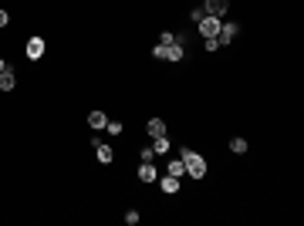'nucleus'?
Here are the masks:
<instances>
[{
    "instance_id": "nucleus-3",
    "label": "nucleus",
    "mask_w": 304,
    "mask_h": 226,
    "mask_svg": "<svg viewBox=\"0 0 304 226\" xmlns=\"http://www.w3.org/2000/svg\"><path fill=\"white\" fill-rule=\"evenodd\" d=\"M159 47H162V44H159ZM183 57H186V47H183L179 38L172 41L169 47H162V61H183Z\"/></svg>"
},
{
    "instance_id": "nucleus-1",
    "label": "nucleus",
    "mask_w": 304,
    "mask_h": 226,
    "mask_svg": "<svg viewBox=\"0 0 304 226\" xmlns=\"http://www.w3.org/2000/svg\"><path fill=\"white\" fill-rule=\"evenodd\" d=\"M183 162H186V172H190L193 179H203V176H206V159H203L200 152L183 149Z\"/></svg>"
},
{
    "instance_id": "nucleus-15",
    "label": "nucleus",
    "mask_w": 304,
    "mask_h": 226,
    "mask_svg": "<svg viewBox=\"0 0 304 226\" xmlns=\"http://www.w3.org/2000/svg\"><path fill=\"white\" fill-rule=\"evenodd\" d=\"M152 152H155V155H166V152H169V138H166V135H159V138L152 142Z\"/></svg>"
},
{
    "instance_id": "nucleus-19",
    "label": "nucleus",
    "mask_w": 304,
    "mask_h": 226,
    "mask_svg": "<svg viewBox=\"0 0 304 226\" xmlns=\"http://www.w3.org/2000/svg\"><path fill=\"white\" fill-rule=\"evenodd\" d=\"M105 129H108V135H122V122H108Z\"/></svg>"
},
{
    "instance_id": "nucleus-4",
    "label": "nucleus",
    "mask_w": 304,
    "mask_h": 226,
    "mask_svg": "<svg viewBox=\"0 0 304 226\" xmlns=\"http://www.w3.org/2000/svg\"><path fill=\"white\" fill-rule=\"evenodd\" d=\"M237 34H240V24H223V27H220V34H216V41H220V44H233Z\"/></svg>"
},
{
    "instance_id": "nucleus-21",
    "label": "nucleus",
    "mask_w": 304,
    "mask_h": 226,
    "mask_svg": "<svg viewBox=\"0 0 304 226\" xmlns=\"http://www.w3.org/2000/svg\"><path fill=\"white\" fill-rule=\"evenodd\" d=\"M7 20H10V14H7V10H0V27H3Z\"/></svg>"
},
{
    "instance_id": "nucleus-9",
    "label": "nucleus",
    "mask_w": 304,
    "mask_h": 226,
    "mask_svg": "<svg viewBox=\"0 0 304 226\" xmlns=\"http://www.w3.org/2000/svg\"><path fill=\"white\" fill-rule=\"evenodd\" d=\"M155 179H159V169L152 162H142L139 166V182H155Z\"/></svg>"
},
{
    "instance_id": "nucleus-16",
    "label": "nucleus",
    "mask_w": 304,
    "mask_h": 226,
    "mask_svg": "<svg viewBox=\"0 0 304 226\" xmlns=\"http://www.w3.org/2000/svg\"><path fill=\"white\" fill-rule=\"evenodd\" d=\"M190 17H193V24H200V20L206 17V10H203V3H200V7H193V10H190Z\"/></svg>"
},
{
    "instance_id": "nucleus-14",
    "label": "nucleus",
    "mask_w": 304,
    "mask_h": 226,
    "mask_svg": "<svg viewBox=\"0 0 304 226\" xmlns=\"http://www.w3.org/2000/svg\"><path fill=\"white\" fill-rule=\"evenodd\" d=\"M183 172H186V162H183V159H179V162H166V176H176V179H179Z\"/></svg>"
},
{
    "instance_id": "nucleus-10",
    "label": "nucleus",
    "mask_w": 304,
    "mask_h": 226,
    "mask_svg": "<svg viewBox=\"0 0 304 226\" xmlns=\"http://www.w3.org/2000/svg\"><path fill=\"white\" fill-rule=\"evenodd\" d=\"M146 129H149L152 138H159V135H166V122H162V118H149V125H146Z\"/></svg>"
},
{
    "instance_id": "nucleus-22",
    "label": "nucleus",
    "mask_w": 304,
    "mask_h": 226,
    "mask_svg": "<svg viewBox=\"0 0 304 226\" xmlns=\"http://www.w3.org/2000/svg\"><path fill=\"white\" fill-rule=\"evenodd\" d=\"M3 71H7V61H3V57H0V75H3Z\"/></svg>"
},
{
    "instance_id": "nucleus-11",
    "label": "nucleus",
    "mask_w": 304,
    "mask_h": 226,
    "mask_svg": "<svg viewBox=\"0 0 304 226\" xmlns=\"http://www.w3.org/2000/svg\"><path fill=\"white\" fill-rule=\"evenodd\" d=\"M159 186H162V192H179V179H176V176H162V179H159Z\"/></svg>"
},
{
    "instance_id": "nucleus-5",
    "label": "nucleus",
    "mask_w": 304,
    "mask_h": 226,
    "mask_svg": "<svg viewBox=\"0 0 304 226\" xmlns=\"http://www.w3.org/2000/svg\"><path fill=\"white\" fill-rule=\"evenodd\" d=\"M230 7V0H203V10L206 14H213V17H223Z\"/></svg>"
},
{
    "instance_id": "nucleus-7",
    "label": "nucleus",
    "mask_w": 304,
    "mask_h": 226,
    "mask_svg": "<svg viewBox=\"0 0 304 226\" xmlns=\"http://www.w3.org/2000/svg\"><path fill=\"white\" fill-rule=\"evenodd\" d=\"M92 145H95V155H98V162H101V166H108V162L115 159V152L108 149L105 142H98V138H92Z\"/></svg>"
},
{
    "instance_id": "nucleus-20",
    "label": "nucleus",
    "mask_w": 304,
    "mask_h": 226,
    "mask_svg": "<svg viewBox=\"0 0 304 226\" xmlns=\"http://www.w3.org/2000/svg\"><path fill=\"white\" fill-rule=\"evenodd\" d=\"M125 223H129V226L139 223V213H135V209H129V213H125Z\"/></svg>"
},
{
    "instance_id": "nucleus-17",
    "label": "nucleus",
    "mask_w": 304,
    "mask_h": 226,
    "mask_svg": "<svg viewBox=\"0 0 304 226\" xmlns=\"http://www.w3.org/2000/svg\"><path fill=\"white\" fill-rule=\"evenodd\" d=\"M203 47H206L209 54H216V47H220V41H216V38H203Z\"/></svg>"
},
{
    "instance_id": "nucleus-18",
    "label": "nucleus",
    "mask_w": 304,
    "mask_h": 226,
    "mask_svg": "<svg viewBox=\"0 0 304 226\" xmlns=\"http://www.w3.org/2000/svg\"><path fill=\"white\" fill-rule=\"evenodd\" d=\"M172 41H176V34H172V31H162V34H159V44H162V47H169Z\"/></svg>"
},
{
    "instance_id": "nucleus-2",
    "label": "nucleus",
    "mask_w": 304,
    "mask_h": 226,
    "mask_svg": "<svg viewBox=\"0 0 304 226\" xmlns=\"http://www.w3.org/2000/svg\"><path fill=\"white\" fill-rule=\"evenodd\" d=\"M220 27H223V20L213 17V14H206V17L200 20V34H203V38H216V34H220Z\"/></svg>"
},
{
    "instance_id": "nucleus-6",
    "label": "nucleus",
    "mask_w": 304,
    "mask_h": 226,
    "mask_svg": "<svg viewBox=\"0 0 304 226\" xmlns=\"http://www.w3.org/2000/svg\"><path fill=\"white\" fill-rule=\"evenodd\" d=\"M44 57V38H31L27 41V61H41Z\"/></svg>"
},
{
    "instance_id": "nucleus-12",
    "label": "nucleus",
    "mask_w": 304,
    "mask_h": 226,
    "mask_svg": "<svg viewBox=\"0 0 304 226\" xmlns=\"http://www.w3.org/2000/svg\"><path fill=\"white\" fill-rule=\"evenodd\" d=\"M14 85H17V78H14L10 68H7V71L0 75V91H14Z\"/></svg>"
},
{
    "instance_id": "nucleus-8",
    "label": "nucleus",
    "mask_w": 304,
    "mask_h": 226,
    "mask_svg": "<svg viewBox=\"0 0 304 226\" xmlns=\"http://www.w3.org/2000/svg\"><path fill=\"white\" fill-rule=\"evenodd\" d=\"M88 125H92L95 132H101V129L108 125V115L101 112V108H95V112H88Z\"/></svg>"
},
{
    "instance_id": "nucleus-13",
    "label": "nucleus",
    "mask_w": 304,
    "mask_h": 226,
    "mask_svg": "<svg viewBox=\"0 0 304 226\" xmlns=\"http://www.w3.org/2000/svg\"><path fill=\"white\" fill-rule=\"evenodd\" d=\"M230 152L244 155V152H247V138H244V135H233V138H230Z\"/></svg>"
}]
</instances>
